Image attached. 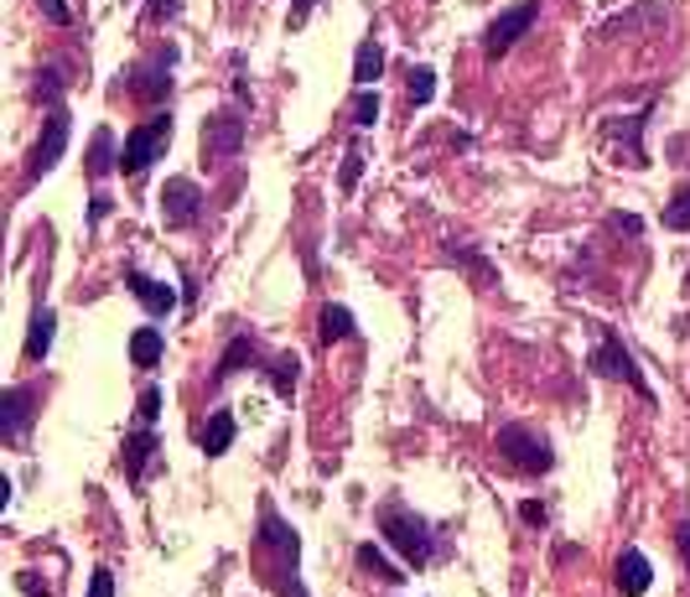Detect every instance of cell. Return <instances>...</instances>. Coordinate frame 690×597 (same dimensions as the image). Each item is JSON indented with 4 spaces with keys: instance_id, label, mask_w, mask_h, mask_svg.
I'll list each match as a JSON object with an SVG mask.
<instances>
[{
    "instance_id": "cb8c5ba5",
    "label": "cell",
    "mask_w": 690,
    "mask_h": 597,
    "mask_svg": "<svg viewBox=\"0 0 690 597\" xmlns=\"http://www.w3.org/2000/svg\"><path fill=\"white\" fill-rule=\"evenodd\" d=\"M358 566H364V572H375L379 582H390V587H400V582H405V566H394V561L375 546V540H364V546H358Z\"/></svg>"
},
{
    "instance_id": "4dcf8cb0",
    "label": "cell",
    "mask_w": 690,
    "mask_h": 597,
    "mask_svg": "<svg viewBox=\"0 0 690 597\" xmlns=\"http://www.w3.org/2000/svg\"><path fill=\"white\" fill-rule=\"evenodd\" d=\"M58 94H62V73H58V68H42V73H37V100L58 104Z\"/></svg>"
},
{
    "instance_id": "8d00e7d4",
    "label": "cell",
    "mask_w": 690,
    "mask_h": 597,
    "mask_svg": "<svg viewBox=\"0 0 690 597\" xmlns=\"http://www.w3.org/2000/svg\"><path fill=\"white\" fill-rule=\"evenodd\" d=\"M104 214H110V198H104V193H99V198L89 203V223H104Z\"/></svg>"
},
{
    "instance_id": "9c48e42d",
    "label": "cell",
    "mask_w": 690,
    "mask_h": 597,
    "mask_svg": "<svg viewBox=\"0 0 690 597\" xmlns=\"http://www.w3.org/2000/svg\"><path fill=\"white\" fill-rule=\"evenodd\" d=\"M203 208H208V198L193 177H166V187H161V223L166 229H193L203 219Z\"/></svg>"
},
{
    "instance_id": "52a82bcc",
    "label": "cell",
    "mask_w": 690,
    "mask_h": 597,
    "mask_svg": "<svg viewBox=\"0 0 690 597\" xmlns=\"http://www.w3.org/2000/svg\"><path fill=\"white\" fill-rule=\"evenodd\" d=\"M244 136H250V125L239 119V110H218V115L203 125V161H208V167L234 161L239 151H244Z\"/></svg>"
},
{
    "instance_id": "d590c367",
    "label": "cell",
    "mask_w": 690,
    "mask_h": 597,
    "mask_svg": "<svg viewBox=\"0 0 690 597\" xmlns=\"http://www.w3.org/2000/svg\"><path fill=\"white\" fill-rule=\"evenodd\" d=\"M675 551H680V561H686V572H690V519L675 525Z\"/></svg>"
},
{
    "instance_id": "74e56055",
    "label": "cell",
    "mask_w": 690,
    "mask_h": 597,
    "mask_svg": "<svg viewBox=\"0 0 690 597\" xmlns=\"http://www.w3.org/2000/svg\"><path fill=\"white\" fill-rule=\"evenodd\" d=\"M612 229H623V234H639V229H644V223L633 219V214H618V219H612Z\"/></svg>"
},
{
    "instance_id": "2e32d148",
    "label": "cell",
    "mask_w": 690,
    "mask_h": 597,
    "mask_svg": "<svg viewBox=\"0 0 690 597\" xmlns=\"http://www.w3.org/2000/svg\"><path fill=\"white\" fill-rule=\"evenodd\" d=\"M234 437H239V421H234V411H223V405H218L214 416H208V426H203V437H197V447H203V458H223V452L234 447Z\"/></svg>"
},
{
    "instance_id": "4fadbf2b",
    "label": "cell",
    "mask_w": 690,
    "mask_h": 597,
    "mask_svg": "<svg viewBox=\"0 0 690 597\" xmlns=\"http://www.w3.org/2000/svg\"><path fill=\"white\" fill-rule=\"evenodd\" d=\"M151 458H157V426H136V432L125 437V447H119V473L130 478V483H146Z\"/></svg>"
},
{
    "instance_id": "f546056e",
    "label": "cell",
    "mask_w": 690,
    "mask_h": 597,
    "mask_svg": "<svg viewBox=\"0 0 690 597\" xmlns=\"http://www.w3.org/2000/svg\"><path fill=\"white\" fill-rule=\"evenodd\" d=\"M358 177H364V151H358V146H348V157H343V193H354L358 187Z\"/></svg>"
},
{
    "instance_id": "ffe728a7",
    "label": "cell",
    "mask_w": 690,
    "mask_h": 597,
    "mask_svg": "<svg viewBox=\"0 0 690 597\" xmlns=\"http://www.w3.org/2000/svg\"><path fill=\"white\" fill-rule=\"evenodd\" d=\"M110 172H119V157H115V130L110 125H99L94 140H89V177L104 182Z\"/></svg>"
},
{
    "instance_id": "6da1fadb",
    "label": "cell",
    "mask_w": 690,
    "mask_h": 597,
    "mask_svg": "<svg viewBox=\"0 0 690 597\" xmlns=\"http://www.w3.org/2000/svg\"><path fill=\"white\" fill-rule=\"evenodd\" d=\"M260 551L276 556V572H271L276 597H312L307 593V582H301V536L276 515L271 498H260Z\"/></svg>"
},
{
    "instance_id": "1f68e13d",
    "label": "cell",
    "mask_w": 690,
    "mask_h": 597,
    "mask_svg": "<svg viewBox=\"0 0 690 597\" xmlns=\"http://www.w3.org/2000/svg\"><path fill=\"white\" fill-rule=\"evenodd\" d=\"M519 519H525L530 530H545V525H551V509H545L540 498H525V509H519Z\"/></svg>"
},
{
    "instance_id": "7c38bea8",
    "label": "cell",
    "mask_w": 690,
    "mask_h": 597,
    "mask_svg": "<svg viewBox=\"0 0 690 597\" xmlns=\"http://www.w3.org/2000/svg\"><path fill=\"white\" fill-rule=\"evenodd\" d=\"M32 411H37V390H32V384H11V390H5V400H0V437L11 441V447L26 437Z\"/></svg>"
},
{
    "instance_id": "44dd1931",
    "label": "cell",
    "mask_w": 690,
    "mask_h": 597,
    "mask_svg": "<svg viewBox=\"0 0 690 597\" xmlns=\"http://www.w3.org/2000/svg\"><path fill=\"white\" fill-rule=\"evenodd\" d=\"M379 73H384V47H379L375 37H364L354 53V83L358 89H375Z\"/></svg>"
},
{
    "instance_id": "3957f363",
    "label": "cell",
    "mask_w": 690,
    "mask_h": 597,
    "mask_svg": "<svg viewBox=\"0 0 690 597\" xmlns=\"http://www.w3.org/2000/svg\"><path fill=\"white\" fill-rule=\"evenodd\" d=\"M166 146H172V110H157V115L140 119L136 130L125 136V146H119V172L125 177H140L146 167H157L166 157Z\"/></svg>"
},
{
    "instance_id": "836d02e7",
    "label": "cell",
    "mask_w": 690,
    "mask_h": 597,
    "mask_svg": "<svg viewBox=\"0 0 690 597\" xmlns=\"http://www.w3.org/2000/svg\"><path fill=\"white\" fill-rule=\"evenodd\" d=\"M182 16V0H151L146 5V21H177Z\"/></svg>"
},
{
    "instance_id": "484cf974",
    "label": "cell",
    "mask_w": 690,
    "mask_h": 597,
    "mask_svg": "<svg viewBox=\"0 0 690 597\" xmlns=\"http://www.w3.org/2000/svg\"><path fill=\"white\" fill-rule=\"evenodd\" d=\"M665 229L690 234V182H686V187H675V198L665 203Z\"/></svg>"
},
{
    "instance_id": "7402d4cb",
    "label": "cell",
    "mask_w": 690,
    "mask_h": 597,
    "mask_svg": "<svg viewBox=\"0 0 690 597\" xmlns=\"http://www.w3.org/2000/svg\"><path fill=\"white\" fill-rule=\"evenodd\" d=\"M161 354H166V333H157V328H136L130 333V364L136 369H157Z\"/></svg>"
},
{
    "instance_id": "f1b7e54d",
    "label": "cell",
    "mask_w": 690,
    "mask_h": 597,
    "mask_svg": "<svg viewBox=\"0 0 690 597\" xmlns=\"http://www.w3.org/2000/svg\"><path fill=\"white\" fill-rule=\"evenodd\" d=\"M157 416H161V390L157 384H146L136 395V426H157Z\"/></svg>"
},
{
    "instance_id": "83f0119b",
    "label": "cell",
    "mask_w": 690,
    "mask_h": 597,
    "mask_svg": "<svg viewBox=\"0 0 690 597\" xmlns=\"http://www.w3.org/2000/svg\"><path fill=\"white\" fill-rule=\"evenodd\" d=\"M354 125H358V130L379 125V94H375V89H358V94H354Z\"/></svg>"
},
{
    "instance_id": "4316f807",
    "label": "cell",
    "mask_w": 690,
    "mask_h": 597,
    "mask_svg": "<svg viewBox=\"0 0 690 597\" xmlns=\"http://www.w3.org/2000/svg\"><path fill=\"white\" fill-rule=\"evenodd\" d=\"M405 100H411V104H432L436 100V73H432V68H411V79H405Z\"/></svg>"
},
{
    "instance_id": "ba28073f",
    "label": "cell",
    "mask_w": 690,
    "mask_h": 597,
    "mask_svg": "<svg viewBox=\"0 0 690 597\" xmlns=\"http://www.w3.org/2000/svg\"><path fill=\"white\" fill-rule=\"evenodd\" d=\"M62 151H68V110L53 104V110H47V125H42V136H37V146H32V157H26V182L47 177V172L62 161Z\"/></svg>"
},
{
    "instance_id": "d6986e66",
    "label": "cell",
    "mask_w": 690,
    "mask_h": 597,
    "mask_svg": "<svg viewBox=\"0 0 690 597\" xmlns=\"http://www.w3.org/2000/svg\"><path fill=\"white\" fill-rule=\"evenodd\" d=\"M53 333H58V312L53 307H37L32 312V328H26V358L42 364V358L53 354Z\"/></svg>"
},
{
    "instance_id": "d6a6232c",
    "label": "cell",
    "mask_w": 690,
    "mask_h": 597,
    "mask_svg": "<svg viewBox=\"0 0 690 597\" xmlns=\"http://www.w3.org/2000/svg\"><path fill=\"white\" fill-rule=\"evenodd\" d=\"M89 597H115V572H110V566H94V577H89Z\"/></svg>"
},
{
    "instance_id": "e0dca14e",
    "label": "cell",
    "mask_w": 690,
    "mask_h": 597,
    "mask_svg": "<svg viewBox=\"0 0 690 597\" xmlns=\"http://www.w3.org/2000/svg\"><path fill=\"white\" fill-rule=\"evenodd\" d=\"M644 119H649V104H644L639 115H629V119H608V136L629 146L633 167H649V151H644Z\"/></svg>"
},
{
    "instance_id": "277c9868",
    "label": "cell",
    "mask_w": 690,
    "mask_h": 597,
    "mask_svg": "<svg viewBox=\"0 0 690 597\" xmlns=\"http://www.w3.org/2000/svg\"><path fill=\"white\" fill-rule=\"evenodd\" d=\"M498 458H509L514 473L545 478L555 468V447L540 437V432H530V426L509 421V426H498Z\"/></svg>"
},
{
    "instance_id": "f35d334b",
    "label": "cell",
    "mask_w": 690,
    "mask_h": 597,
    "mask_svg": "<svg viewBox=\"0 0 690 597\" xmlns=\"http://www.w3.org/2000/svg\"><path fill=\"white\" fill-rule=\"evenodd\" d=\"M307 16H312V0H296V5H291V26H301Z\"/></svg>"
},
{
    "instance_id": "8992f818",
    "label": "cell",
    "mask_w": 690,
    "mask_h": 597,
    "mask_svg": "<svg viewBox=\"0 0 690 597\" xmlns=\"http://www.w3.org/2000/svg\"><path fill=\"white\" fill-rule=\"evenodd\" d=\"M534 21H540V0H519L509 11H498V16L488 21V32H483V58H504L514 42L530 37Z\"/></svg>"
},
{
    "instance_id": "5b68a950",
    "label": "cell",
    "mask_w": 690,
    "mask_h": 597,
    "mask_svg": "<svg viewBox=\"0 0 690 597\" xmlns=\"http://www.w3.org/2000/svg\"><path fill=\"white\" fill-rule=\"evenodd\" d=\"M587 369H591V375H602V379H623L629 390H639L644 400H654L649 379L639 375V358H633L629 348H623V338H618L612 328H597V348H591Z\"/></svg>"
},
{
    "instance_id": "30bf717a",
    "label": "cell",
    "mask_w": 690,
    "mask_h": 597,
    "mask_svg": "<svg viewBox=\"0 0 690 597\" xmlns=\"http://www.w3.org/2000/svg\"><path fill=\"white\" fill-rule=\"evenodd\" d=\"M172 62H177V47H161L151 62H140V68H130L119 83H130V94L146 104H161L166 94H172Z\"/></svg>"
},
{
    "instance_id": "d4e9b609",
    "label": "cell",
    "mask_w": 690,
    "mask_h": 597,
    "mask_svg": "<svg viewBox=\"0 0 690 597\" xmlns=\"http://www.w3.org/2000/svg\"><path fill=\"white\" fill-rule=\"evenodd\" d=\"M296 384H301V358H296V354H276V358H271V390H276L280 400H291Z\"/></svg>"
},
{
    "instance_id": "8fae6325",
    "label": "cell",
    "mask_w": 690,
    "mask_h": 597,
    "mask_svg": "<svg viewBox=\"0 0 690 597\" xmlns=\"http://www.w3.org/2000/svg\"><path fill=\"white\" fill-rule=\"evenodd\" d=\"M125 286L136 291V301H140V307H146V312H151V318H172V312H177V307H182V297H177V291H172L166 280L146 276L140 265H125Z\"/></svg>"
},
{
    "instance_id": "7a4b0ae2",
    "label": "cell",
    "mask_w": 690,
    "mask_h": 597,
    "mask_svg": "<svg viewBox=\"0 0 690 597\" xmlns=\"http://www.w3.org/2000/svg\"><path fill=\"white\" fill-rule=\"evenodd\" d=\"M379 536L390 540V551L405 561L411 572H426V566L441 556L432 519H421L415 509H405V504H379Z\"/></svg>"
},
{
    "instance_id": "9a60e30c",
    "label": "cell",
    "mask_w": 690,
    "mask_h": 597,
    "mask_svg": "<svg viewBox=\"0 0 690 597\" xmlns=\"http://www.w3.org/2000/svg\"><path fill=\"white\" fill-rule=\"evenodd\" d=\"M265 358V348H260L255 333H234V343L223 348V358L214 364V384H229V379L244 369V364H260Z\"/></svg>"
},
{
    "instance_id": "ab89813d",
    "label": "cell",
    "mask_w": 690,
    "mask_h": 597,
    "mask_svg": "<svg viewBox=\"0 0 690 597\" xmlns=\"http://www.w3.org/2000/svg\"><path fill=\"white\" fill-rule=\"evenodd\" d=\"M21 593H26V597H37V593H42V582H37V572H21Z\"/></svg>"
},
{
    "instance_id": "e575fe53",
    "label": "cell",
    "mask_w": 690,
    "mask_h": 597,
    "mask_svg": "<svg viewBox=\"0 0 690 597\" xmlns=\"http://www.w3.org/2000/svg\"><path fill=\"white\" fill-rule=\"evenodd\" d=\"M37 5H42V16L53 21V26H73V11H68L62 0H37Z\"/></svg>"
},
{
    "instance_id": "ac0fdd59",
    "label": "cell",
    "mask_w": 690,
    "mask_h": 597,
    "mask_svg": "<svg viewBox=\"0 0 690 597\" xmlns=\"http://www.w3.org/2000/svg\"><path fill=\"white\" fill-rule=\"evenodd\" d=\"M317 338L327 343H348V338H358V322H354V312L348 307H337V301H327L322 312H317Z\"/></svg>"
},
{
    "instance_id": "5bb4252c",
    "label": "cell",
    "mask_w": 690,
    "mask_h": 597,
    "mask_svg": "<svg viewBox=\"0 0 690 597\" xmlns=\"http://www.w3.org/2000/svg\"><path fill=\"white\" fill-rule=\"evenodd\" d=\"M612 577H618V593L623 597H644L649 593V582H654V566L639 546H629V551L618 556V566H612Z\"/></svg>"
},
{
    "instance_id": "603a6c76",
    "label": "cell",
    "mask_w": 690,
    "mask_h": 597,
    "mask_svg": "<svg viewBox=\"0 0 690 597\" xmlns=\"http://www.w3.org/2000/svg\"><path fill=\"white\" fill-rule=\"evenodd\" d=\"M447 260H452V265H462V271H468L478 286H498V271H493L488 260L478 255L473 244H457V239H452V244H447Z\"/></svg>"
}]
</instances>
